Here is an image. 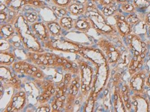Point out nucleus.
Returning <instances> with one entry per match:
<instances>
[{
    "mask_svg": "<svg viewBox=\"0 0 150 112\" xmlns=\"http://www.w3.org/2000/svg\"><path fill=\"white\" fill-rule=\"evenodd\" d=\"M86 3V11L84 15L91 22L92 28L100 35L118 42V33L116 26L108 22L107 17L93 3Z\"/></svg>",
    "mask_w": 150,
    "mask_h": 112,
    "instance_id": "1",
    "label": "nucleus"
},
{
    "mask_svg": "<svg viewBox=\"0 0 150 112\" xmlns=\"http://www.w3.org/2000/svg\"><path fill=\"white\" fill-rule=\"evenodd\" d=\"M15 30L25 47L32 52H39L41 45L38 42L37 37L31 33L28 27V22L24 15H19L15 23Z\"/></svg>",
    "mask_w": 150,
    "mask_h": 112,
    "instance_id": "2",
    "label": "nucleus"
},
{
    "mask_svg": "<svg viewBox=\"0 0 150 112\" xmlns=\"http://www.w3.org/2000/svg\"><path fill=\"white\" fill-rule=\"evenodd\" d=\"M97 45L105 55L109 64H116L120 61L122 52L114 43L105 38H102L98 41Z\"/></svg>",
    "mask_w": 150,
    "mask_h": 112,
    "instance_id": "3",
    "label": "nucleus"
},
{
    "mask_svg": "<svg viewBox=\"0 0 150 112\" xmlns=\"http://www.w3.org/2000/svg\"><path fill=\"white\" fill-rule=\"evenodd\" d=\"M45 46L50 50L78 53L80 54L83 52V47L82 45L67 40L49 39L45 42Z\"/></svg>",
    "mask_w": 150,
    "mask_h": 112,
    "instance_id": "4",
    "label": "nucleus"
},
{
    "mask_svg": "<svg viewBox=\"0 0 150 112\" xmlns=\"http://www.w3.org/2000/svg\"><path fill=\"white\" fill-rule=\"evenodd\" d=\"M80 65V80H81V90L82 93H87L91 90V85L93 82V71L91 66L84 61H79Z\"/></svg>",
    "mask_w": 150,
    "mask_h": 112,
    "instance_id": "5",
    "label": "nucleus"
},
{
    "mask_svg": "<svg viewBox=\"0 0 150 112\" xmlns=\"http://www.w3.org/2000/svg\"><path fill=\"white\" fill-rule=\"evenodd\" d=\"M125 39L128 48L133 52L134 55L138 56L141 54H146L147 52V43L144 42L139 35L132 33Z\"/></svg>",
    "mask_w": 150,
    "mask_h": 112,
    "instance_id": "6",
    "label": "nucleus"
},
{
    "mask_svg": "<svg viewBox=\"0 0 150 112\" xmlns=\"http://www.w3.org/2000/svg\"><path fill=\"white\" fill-rule=\"evenodd\" d=\"M115 19V26L119 36L122 38H125L133 33V27L130 23L126 20V16L118 10L113 16Z\"/></svg>",
    "mask_w": 150,
    "mask_h": 112,
    "instance_id": "7",
    "label": "nucleus"
},
{
    "mask_svg": "<svg viewBox=\"0 0 150 112\" xmlns=\"http://www.w3.org/2000/svg\"><path fill=\"white\" fill-rule=\"evenodd\" d=\"M147 76V72L143 70H140L131 76L129 86L134 94H144Z\"/></svg>",
    "mask_w": 150,
    "mask_h": 112,
    "instance_id": "8",
    "label": "nucleus"
},
{
    "mask_svg": "<svg viewBox=\"0 0 150 112\" xmlns=\"http://www.w3.org/2000/svg\"><path fill=\"white\" fill-rule=\"evenodd\" d=\"M109 63L107 62L105 63L96 66L97 71H96L95 79L93 81V87H95L96 85H97L96 87L99 89L98 92H100L102 89L105 86L108 81L109 76Z\"/></svg>",
    "mask_w": 150,
    "mask_h": 112,
    "instance_id": "9",
    "label": "nucleus"
},
{
    "mask_svg": "<svg viewBox=\"0 0 150 112\" xmlns=\"http://www.w3.org/2000/svg\"><path fill=\"white\" fill-rule=\"evenodd\" d=\"M81 54L84 58L93 62L96 66L108 62L105 55L100 50H97L92 47H83V52Z\"/></svg>",
    "mask_w": 150,
    "mask_h": 112,
    "instance_id": "10",
    "label": "nucleus"
},
{
    "mask_svg": "<svg viewBox=\"0 0 150 112\" xmlns=\"http://www.w3.org/2000/svg\"><path fill=\"white\" fill-rule=\"evenodd\" d=\"M143 94H134L131 96L132 105L134 111L148 112L150 111V102L148 98L143 96Z\"/></svg>",
    "mask_w": 150,
    "mask_h": 112,
    "instance_id": "11",
    "label": "nucleus"
},
{
    "mask_svg": "<svg viewBox=\"0 0 150 112\" xmlns=\"http://www.w3.org/2000/svg\"><path fill=\"white\" fill-rule=\"evenodd\" d=\"M26 102V96L24 92H19L13 96L11 100L9 105L6 109L5 111H19L24 108Z\"/></svg>",
    "mask_w": 150,
    "mask_h": 112,
    "instance_id": "12",
    "label": "nucleus"
},
{
    "mask_svg": "<svg viewBox=\"0 0 150 112\" xmlns=\"http://www.w3.org/2000/svg\"><path fill=\"white\" fill-rule=\"evenodd\" d=\"M31 31L38 38L43 41H47L49 39L50 34L45 24L42 22H36L32 24Z\"/></svg>",
    "mask_w": 150,
    "mask_h": 112,
    "instance_id": "13",
    "label": "nucleus"
},
{
    "mask_svg": "<svg viewBox=\"0 0 150 112\" xmlns=\"http://www.w3.org/2000/svg\"><path fill=\"white\" fill-rule=\"evenodd\" d=\"M145 58L141 55H134L133 57L131 58L129 63L128 65V71L131 76L134 75L139 70H142V67L145 63Z\"/></svg>",
    "mask_w": 150,
    "mask_h": 112,
    "instance_id": "14",
    "label": "nucleus"
},
{
    "mask_svg": "<svg viewBox=\"0 0 150 112\" xmlns=\"http://www.w3.org/2000/svg\"><path fill=\"white\" fill-rule=\"evenodd\" d=\"M68 11L73 16L84 15L86 11V4L78 1H74L68 7Z\"/></svg>",
    "mask_w": 150,
    "mask_h": 112,
    "instance_id": "15",
    "label": "nucleus"
},
{
    "mask_svg": "<svg viewBox=\"0 0 150 112\" xmlns=\"http://www.w3.org/2000/svg\"><path fill=\"white\" fill-rule=\"evenodd\" d=\"M113 107H114L115 111L125 112L127 111L123 101L122 95H121V90L118 87H116V90H115L114 96H113Z\"/></svg>",
    "mask_w": 150,
    "mask_h": 112,
    "instance_id": "16",
    "label": "nucleus"
},
{
    "mask_svg": "<svg viewBox=\"0 0 150 112\" xmlns=\"http://www.w3.org/2000/svg\"><path fill=\"white\" fill-rule=\"evenodd\" d=\"M74 27L78 31L85 33V32L89 31L90 28H92V26L91 22H89L88 18L85 17L79 19L76 22H74Z\"/></svg>",
    "mask_w": 150,
    "mask_h": 112,
    "instance_id": "17",
    "label": "nucleus"
},
{
    "mask_svg": "<svg viewBox=\"0 0 150 112\" xmlns=\"http://www.w3.org/2000/svg\"><path fill=\"white\" fill-rule=\"evenodd\" d=\"M130 88L129 86H128L127 85H123L122 88H121V95H122V97L124 101L126 109H127V111H130V109H132V100H131V96H130Z\"/></svg>",
    "mask_w": 150,
    "mask_h": 112,
    "instance_id": "18",
    "label": "nucleus"
},
{
    "mask_svg": "<svg viewBox=\"0 0 150 112\" xmlns=\"http://www.w3.org/2000/svg\"><path fill=\"white\" fill-rule=\"evenodd\" d=\"M4 4L10 10L20 11L26 6V0H6Z\"/></svg>",
    "mask_w": 150,
    "mask_h": 112,
    "instance_id": "19",
    "label": "nucleus"
},
{
    "mask_svg": "<svg viewBox=\"0 0 150 112\" xmlns=\"http://www.w3.org/2000/svg\"><path fill=\"white\" fill-rule=\"evenodd\" d=\"M45 24L48 28V30H49L50 35L52 36V37H57L61 35L62 28L59 25V22H49L45 23Z\"/></svg>",
    "mask_w": 150,
    "mask_h": 112,
    "instance_id": "20",
    "label": "nucleus"
},
{
    "mask_svg": "<svg viewBox=\"0 0 150 112\" xmlns=\"http://www.w3.org/2000/svg\"><path fill=\"white\" fill-rule=\"evenodd\" d=\"M15 56L8 51H1L0 53V63L6 66L13 64L15 61Z\"/></svg>",
    "mask_w": 150,
    "mask_h": 112,
    "instance_id": "21",
    "label": "nucleus"
},
{
    "mask_svg": "<svg viewBox=\"0 0 150 112\" xmlns=\"http://www.w3.org/2000/svg\"><path fill=\"white\" fill-rule=\"evenodd\" d=\"M15 30L10 24H6L1 25V36L4 39H10L14 35Z\"/></svg>",
    "mask_w": 150,
    "mask_h": 112,
    "instance_id": "22",
    "label": "nucleus"
},
{
    "mask_svg": "<svg viewBox=\"0 0 150 112\" xmlns=\"http://www.w3.org/2000/svg\"><path fill=\"white\" fill-rule=\"evenodd\" d=\"M59 24L62 29L65 30H69L74 27V22L73 21V19L71 17L67 16L66 15V16L60 17L59 20Z\"/></svg>",
    "mask_w": 150,
    "mask_h": 112,
    "instance_id": "23",
    "label": "nucleus"
},
{
    "mask_svg": "<svg viewBox=\"0 0 150 112\" xmlns=\"http://www.w3.org/2000/svg\"><path fill=\"white\" fill-rule=\"evenodd\" d=\"M132 2L136 7V11H138L139 13L146 10L150 6V1L149 0H133Z\"/></svg>",
    "mask_w": 150,
    "mask_h": 112,
    "instance_id": "24",
    "label": "nucleus"
},
{
    "mask_svg": "<svg viewBox=\"0 0 150 112\" xmlns=\"http://www.w3.org/2000/svg\"><path fill=\"white\" fill-rule=\"evenodd\" d=\"M118 10L119 8H118V5L117 4L103 7V8H102L101 10L102 13H103L107 18L109 17H113Z\"/></svg>",
    "mask_w": 150,
    "mask_h": 112,
    "instance_id": "25",
    "label": "nucleus"
},
{
    "mask_svg": "<svg viewBox=\"0 0 150 112\" xmlns=\"http://www.w3.org/2000/svg\"><path fill=\"white\" fill-rule=\"evenodd\" d=\"M119 10H120L121 13H125L127 15L132 14V13L137 12V11H136V7L134 6L133 2H129V3H124V4L120 5Z\"/></svg>",
    "mask_w": 150,
    "mask_h": 112,
    "instance_id": "26",
    "label": "nucleus"
},
{
    "mask_svg": "<svg viewBox=\"0 0 150 112\" xmlns=\"http://www.w3.org/2000/svg\"><path fill=\"white\" fill-rule=\"evenodd\" d=\"M140 14H141V13H137V12H136L134 13H132V14L127 15H125L126 20L129 23H130L132 26L136 25V24H138V23L139 22L140 20L143 19L144 17H140Z\"/></svg>",
    "mask_w": 150,
    "mask_h": 112,
    "instance_id": "27",
    "label": "nucleus"
},
{
    "mask_svg": "<svg viewBox=\"0 0 150 112\" xmlns=\"http://www.w3.org/2000/svg\"><path fill=\"white\" fill-rule=\"evenodd\" d=\"M97 94V93L94 92V91L91 92L89 98H88L87 102H86L85 111H93L94 102H95V96H96Z\"/></svg>",
    "mask_w": 150,
    "mask_h": 112,
    "instance_id": "28",
    "label": "nucleus"
},
{
    "mask_svg": "<svg viewBox=\"0 0 150 112\" xmlns=\"http://www.w3.org/2000/svg\"><path fill=\"white\" fill-rule=\"evenodd\" d=\"M26 5L35 8H44L47 6V3L42 0H26Z\"/></svg>",
    "mask_w": 150,
    "mask_h": 112,
    "instance_id": "29",
    "label": "nucleus"
},
{
    "mask_svg": "<svg viewBox=\"0 0 150 112\" xmlns=\"http://www.w3.org/2000/svg\"><path fill=\"white\" fill-rule=\"evenodd\" d=\"M51 8L53 13L58 17H62L66 16L67 13H69L68 8H62L53 5V6H52Z\"/></svg>",
    "mask_w": 150,
    "mask_h": 112,
    "instance_id": "30",
    "label": "nucleus"
},
{
    "mask_svg": "<svg viewBox=\"0 0 150 112\" xmlns=\"http://www.w3.org/2000/svg\"><path fill=\"white\" fill-rule=\"evenodd\" d=\"M24 16L30 24H33V23L36 22L38 19V15L35 11L27 10L24 13Z\"/></svg>",
    "mask_w": 150,
    "mask_h": 112,
    "instance_id": "31",
    "label": "nucleus"
},
{
    "mask_svg": "<svg viewBox=\"0 0 150 112\" xmlns=\"http://www.w3.org/2000/svg\"><path fill=\"white\" fill-rule=\"evenodd\" d=\"M74 1V0H51V2L57 6L68 8V7Z\"/></svg>",
    "mask_w": 150,
    "mask_h": 112,
    "instance_id": "32",
    "label": "nucleus"
},
{
    "mask_svg": "<svg viewBox=\"0 0 150 112\" xmlns=\"http://www.w3.org/2000/svg\"><path fill=\"white\" fill-rule=\"evenodd\" d=\"M1 81H2L4 79H7L10 80L11 78H13L12 76H11V73L10 72V70L6 67H5V65H1Z\"/></svg>",
    "mask_w": 150,
    "mask_h": 112,
    "instance_id": "33",
    "label": "nucleus"
},
{
    "mask_svg": "<svg viewBox=\"0 0 150 112\" xmlns=\"http://www.w3.org/2000/svg\"><path fill=\"white\" fill-rule=\"evenodd\" d=\"M98 3L99 5H100L103 7L117 4L115 0H99Z\"/></svg>",
    "mask_w": 150,
    "mask_h": 112,
    "instance_id": "34",
    "label": "nucleus"
},
{
    "mask_svg": "<svg viewBox=\"0 0 150 112\" xmlns=\"http://www.w3.org/2000/svg\"><path fill=\"white\" fill-rule=\"evenodd\" d=\"M121 81H122V76L120 73H116L113 76V85H114V86L118 87Z\"/></svg>",
    "mask_w": 150,
    "mask_h": 112,
    "instance_id": "35",
    "label": "nucleus"
},
{
    "mask_svg": "<svg viewBox=\"0 0 150 112\" xmlns=\"http://www.w3.org/2000/svg\"><path fill=\"white\" fill-rule=\"evenodd\" d=\"M38 112H49L50 111V107L47 104H42V106H40L36 110Z\"/></svg>",
    "mask_w": 150,
    "mask_h": 112,
    "instance_id": "36",
    "label": "nucleus"
},
{
    "mask_svg": "<svg viewBox=\"0 0 150 112\" xmlns=\"http://www.w3.org/2000/svg\"><path fill=\"white\" fill-rule=\"evenodd\" d=\"M31 77H34V78H36V79H44V77H45V75H44V74L42 73V72L41 71V70H38V71L35 72H33V74L31 75Z\"/></svg>",
    "mask_w": 150,
    "mask_h": 112,
    "instance_id": "37",
    "label": "nucleus"
},
{
    "mask_svg": "<svg viewBox=\"0 0 150 112\" xmlns=\"http://www.w3.org/2000/svg\"><path fill=\"white\" fill-rule=\"evenodd\" d=\"M63 59L64 58L62 57H59L57 56L56 59H55V63H54V67H60V66H63Z\"/></svg>",
    "mask_w": 150,
    "mask_h": 112,
    "instance_id": "38",
    "label": "nucleus"
},
{
    "mask_svg": "<svg viewBox=\"0 0 150 112\" xmlns=\"http://www.w3.org/2000/svg\"><path fill=\"white\" fill-rule=\"evenodd\" d=\"M8 19V14L4 10H0V21L2 23L6 21Z\"/></svg>",
    "mask_w": 150,
    "mask_h": 112,
    "instance_id": "39",
    "label": "nucleus"
},
{
    "mask_svg": "<svg viewBox=\"0 0 150 112\" xmlns=\"http://www.w3.org/2000/svg\"><path fill=\"white\" fill-rule=\"evenodd\" d=\"M143 20L145 22V24H147V26H150V11L144 15Z\"/></svg>",
    "mask_w": 150,
    "mask_h": 112,
    "instance_id": "40",
    "label": "nucleus"
},
{
    "mask_svg": "<svg viewBox=\"0 0 150 112\" xmlns=\"http://www.w3.org/2000/svg\"><path fill=\"white\" fill-rule=\"evenodd\" d=\"M116 1V3L118 5H122L124 4V3H129V2H132L133 0H115Z\"/></svg>",
    "mask_w": 150,
    "mask_h": 112,
    "instance_id": "41",
    "label": "nucleus"
},
{
    "mask_svg": "<svg viewBox=\"0 0 150 112\" xmlns=\"http://www.w3.org/2000/svg\"><path fill=\"white\" fill-rule=\"evenodd\" d=\"M73 67V65H72V63L71 62H68L67 63L65 64V65L63 66V69L64 70H70L71 69V68Z\"/></svg>",
    "mask_w": 150,
    "mask_h": 112,
    "instance_id": "42",
    "label": "nucleus"
},
{
    "mask_svg": "<svg viewBox=\"0 0 150 112\" xmlns=\"http://www.w3.org/2000/svg\"><path fill=\"white\" fill-rule=\"evenodd\" d=\"M145 85L148 87V88L150 89V72L148 74V75L147 76V78H146Z\"/></svg>",
    "mask_w": 150,
    "mask_h": 112,
    "instance_id": "43",
    "label": "nucleus"
},
{
    "mask_svg": "<svg viewBox=\"0 0 150 112\" xmlns=\"http://www.w3.org/2000/svg\"><path fill=\"white\" fill-rule=\"evenodd\" d=\"M64 79H69V81H71V74H66L64 76Z\"/></svg>",
    "mask_w": 150,
    "mask_h": 112,
    "instance_id": "44",
    "label": "nucleus"
},
{
    "mask_svg": "<svg viewBox=\"0 0 150 112\" xmlns=\"http://www.w3.org/2000/svg\"><path fill=\"white\" fill-rule=\"evenodd\" d=\"M6 6L5 4H3V3H1V7H0V10H4L6 8Z\"/></svg>",
    "mask_w": 150,
    "mask_h": 112,
    "instance_id": "45",
    "label": "nucleus"
},
{
    "mask_svg": "<svg viewBox=\"0 0 150 112\" xmlns=\"http://www.w3.org/2000/svg\"><path fill=\"white\" fill-rule=\"evenodd\" d=\"M51 92L52 94H53L54 93H56V92H55V89L54 88V87H53V88L51 90Z\"/></svg>",
    "mask_w": 150,
    "mask_h": 112,
    "instance_id": "46",
    "label": "nucleus"
},
{
    "mask_svg": "<svg viewBox=\"0 0 150 112\" xmlns=\"http://www.w3.org/2000/svg\"><path fill=\"white\" fill-rule=\"evenodd\" d=\"M90 1H92V2H94V3H96V2H98V1H99V0H90Z\"/></svg>",
    "mask_w": 150,
    "mask_h": 112,
    "instance_id": "47",
    "label": "nucleus"
},
{
    "mask_svg": "<svg viewBox=\"0 0 150 112\" xmlns=\"http://www.w3.org/2000/svg\"><path fill=\"white\" fill-rule=\"evenodd\" d=\"M148 34L150 37V26H148Z\"/></svg>",
    "mask_w": 150,
    "mask_h": 112,
    "instance_id": "48",
    "label": "nucleus"
},
{
    "mask_svg": "<svg viewBox=\"0 0 150 112\" xmlns=\"http://www.w3.org/2000/svg\"><path fill=\"white\" fill-rule=\"evenodd\" d=\"M46 1H49H49H51V0H46Z\"/></svg>",
    "mask_w": 150,
    "mask_h": 112,
    "instance_id": "49",
    "label": "nucleus"
},
{
    "mask_svg": "<svg viewBox=\"0 0 150 112\" xmlns=\"http://www.w3.org/2000/svg\"><path fill=\"white\" fill-rule=\"evenodd\" d=\"M149 1H150V0H149Z\"/></svg>",
    "mask_w": 150,
    "mask_h": 112,
    "instance_id": "50",
    "label": "nucleus"
}]
</instances>
